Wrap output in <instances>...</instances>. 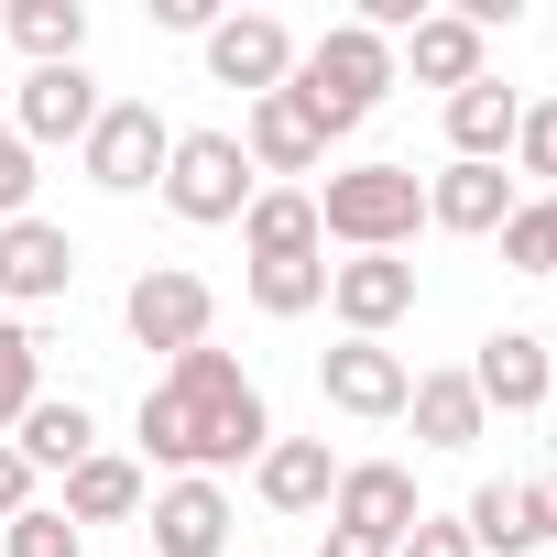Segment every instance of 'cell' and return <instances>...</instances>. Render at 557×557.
<instances>
[{
  "instance_id": "cell-19",
  "label": "cell",
  "mask_w": 557,
  "mask_h": 557,
  "mask_svg": "<svg viewBox=\"0 0 557 557\" xmlns=\"http://www.w3.org/2000/svg\"><path fill=\"white\" fill-rule=\"evenodd\" d=\"M143 503H153V492H143V459H121V448H88V459L66 470V503H55V513L88 535V524H132Z\"/></svg>"
},
{
  "instance_id": "cell-12",
  "label": "cell",
  "mask_w": 557,
  "mask_h": 557,
  "mask_svg": "<svg viewBox=\"0 0 557 557\" xmlns=\"http://www.w3.org/2000/svg\"><path fill=\"white\" fill-rule=\"evenodd\" d=\"M77 285V240L55 219H0V296L12 307H55Z\"/></svg>"
},
{
  "instance_id": "cell-8",
  "label": "cell",
  "mask_w": 557,
  "mask_h": 557,
  "mask_svg": "<svg viewBox=\"0 0 557 557\" xmlns=\"http://www.w3.org/2000/svg\"><path fill=\"white\" fill-rule=\"evenodd\" d=\"M416 513H426V503H416V470H405V459H350L339 492H329V524H339V535H372V546H405Z\"/></svg>"
},
{
  "instance_id": "cell-28",
  "label": "cell",
  "mask_w": 557,
  "mask_h": 557,
  "mask_svg": "<svg viewBox=\"0 0 557 557\" xmlns=\"http://www.w3.org/2000/svg\"><path fill=\"white\" fill-rule=\"evenodd\" d=\"M492 240H503V262H513V273H557V197H524Z\"/></svg>"
},
{
  "instance_id": "cell-26",
  "label": "cell",
  "mask_w": 557,
  "mask_h": 557,
  "mask_svg": "<svg viewBox=\"0 0 557 557\" xmlns=\"http://www.w3.org/2000/svg\"><path fill=\"white\" fill-rule=\"evenodd\" d=\"M459 535H470L481 557H524V546H535V535H524V492H513V481H481L470 513H459Z\"/></svg>"
},
{
  "instance_id": "cell-9",
  "label": "cell",
  "mask_w": 557,
  "mask_h": 557,
  "mask_svg": "<svg viewBox=\"0 0 557 557\" xmlns=\"http://www.w3.org/2000/svg\"><path fill=\"white\" fill-rule=\"evenodd\" d=\"M318 394H329L339 416L383 426V416H405L416 372H405V350H383V339H339V350H318Z\"/></svg>"
},
{
  "instance_id": "cell-21",
  "label": "cell",
  "mask_w": 557,
  "mask_h": 557,
  "mask_svg": "<svg viewBox=\"0 0 557 557\" xmlns=\"http://www.w3.org/2000/svg\"><path fill=\"white\" fill-rule=\"evenodd\" d=\"M513 121H524V99H513L503 77H470V88L448 99V164H503V153H513Z\"/></svg>"
},
{
  "instance_id": "cell-11",
  "label": "cell",
  "mask_w": 557,
  "mask_h": 557,
  "mask_svg": "<svg viewBox=\"0 0 557 557\" xmlns=\"http://www.w3.org/2000/svg\"><path fill=\"white\" fill-rule=\"evenodd\" d=\"M99 110H110V99H99V77H88V66H34V77L12 88V132H23L34 153H45V143H88V132H99Z\"/></svg>"
},
{
  "instance_id": "cell-20",
  "label": "cell",
  "mask_w": 557,
  "mask_h": 557,
  "mask_svg": "<svg viewBox=\"0 0 557 557\" xmlns=\"http://www.w3.org/2000/svg\"><path fill=\"white\" fill-rule=\"evenodd\" d=\"M240 240H251V262H318V251H329L307 186H262V197L240 208Z\"/></svg>"
},
{
  "instance_id": "cell-5",
  "label": "cell",
  "mask_w": 557,
  "mask_h": 557,
  "mask_svg": "<svg viewBox=\"0 0 557 557\" xmlns=\"http://www.w3.org/2000/svg\"><path fill=\"white\" fill-rule=\"evenodd\" d=\"M164 153H175V132H164V110H153V99H110V110H99V132L77 143L88 186H110V197L164 186Z\"/></svg>"
},
{
  "instance_id": "cell-34",
  "label": "cell",
  "mask_w": 557,
  "mask_h": 557,
  "mask_svg": "<svg viewBox=\"0 0 557 557\" xmlns=\"http://www.w3.org/2000/svg\"><path fill=\"white\" fill-rule=\"evenodd\" d=\"M513 492H524V535L546 546V535H557V470H535V481H513Z\"/></svg>"
},
{
  "instance_id": "cell-29",
  "label": "cell",
  "mask_w": 557,
  "mask_h": 557,
  "mask_svg": "<svg viewBox=\"0 0 557 557\" xmlns=\"http://www.w3.org/2000/svg\"><path fill=\"white\" fill-rule=\"evenodd\" d=\"M0 557H88V535H77L55 503H34V513H12V524H0Z\"/></svg>"
},
{
  "instance_id": "cell-10",
  "label": "cell",
  "mask_w": 557,
  "mask_h": 557,
  "mask_svg": "<svg viewBox=\"0 0 557 557\" xmlns=\"http://www.w3.org/2000/svg\"><path fill=\"white\" fill-rule=\"evenodd\" d=\"M405 307H416V262H405V251H350V262H329V318H339L350 339H383Z\"/></svg>"
},
{
  "instance_id": "cell-32",
  "label": "cell",
  "mask_w": 557,
  "mask_h": 557,
  "mask_svg": "<svg viewBox=\"0 0 557 557\" xmlns=\"http://www.w3.org/2000/svg\"><path fill=\"white\" fill-rule=\"evenodd\" d=\"M394 557H481V546H470V535H459L448 513H416V535H405Z\"/></svg>"
},
{
  "instance_id": "cell-35",
  "label": "cell",
  "mask_w": 557,
  "mask_h": 557,
  "mask_svg": "<svg viewBox=\"0 0 557 557\" xmlns=\"http://www.w3.org/2000/svg\"><path fill=\"white\" fill-rule=\"evenodd\" d=\"M153 23H164V34H197V45H208V23H219V0H153Z\"/></svg>"
},
{
  "instance_id": "cell-17",
  "label": "cell",
  "mask_w": 557,
  "mask_h": 557,
  "mask_svg": "<svg viewBox=\"0 0 557 557\" xmlns=\"http://www.w3.org/2000/svg\"><path fill=\"white\" fill-rule=\"evenodd\" d=\"M153 557H230V492L219 481H164L153 492Z\"/></svg>"
},
{
  "instance_id": "cell-25",
  "label": "cell",
  "mask_w": 557,
  "mask_h": 557,
  "mask_svg": "<svg viewBox=\"0 0 557 557\" xmlns=\"http://www.w3.org/2000/svg\"><path fill=\"white\" fill-rule=\"evenodd\" d=\"M34 405H45V339L23 318H0V437H12Z\"/></svg>"
},
{
  "instance_id": "cell-3",
  "label": "cell",
  "mask_w": 557,
  "mask_h": 557,
  "mask_svg": "<svg viewBox=\"0 0 557 557\" xmlns=\"http://www.w3.org/2000/svg\"><path fill=\"white\" fill-rule=\"evenodd\" d=\"M318 230L339 251H405L426 230V175L416 164H350L318 186Z\"/></svg>"
},
{
  "instance_id": "cell-7",
  "label": "cell",
  "mask_w": 557,
  "mask_h": 557,
  "mask_svg": "<svg viewBox=\"0 0 557 557\" xmlns=\"http://www.w3.org/2000/svg\"><path fill=\"white\" fill-rule=\"evenodd\" d=\"M296 34L273 23V12H219L208 23V77L219 88H240V99H273V88H296Z\"/></svg>"
},
{
  "instance_id": "cell-18",
  "label": "cell",
  "mask_w": 557,
  "mask_h": 557,
  "mask_svg": "<svg viewBox=\"0 0 557 557\" xmlns=\"http://www.w3.org/2000/svg\"><path fill=\"white\" fill-rule=\"evenodd\" d=\"M251 492H262L273 513H329V492H339L329 437H273V448L251 459Z\"/></svg>"
},
{
  "instance_id": "cell-33",
  "label": "cell",
  "mask_w": 557,
  "mask_h": 557,
  "mask_svg": "<svg viewBox=\"0 0 557 557\" xmlns=\"http://www.w3.org/2000/svg\"><path fill=\"white\" fill-rule=\"evenodd\" d=\"M12 513H34V459L0 437V524H12Z\"/></svg>"
},
{
  "instance_id": "cell-22",
  "label": "cell",
  "mask_w": 557,
  "mask_h": 557,
  "mask_svg": "<svg viewBox=\"0 0 557 557\" xmlns=\"http://www.w3.org/2000/svg\"><path fill=\"white\" fill-rule=\"evenodd\" d=\"M12 448L34 459V481H45V470H77V459L99 448V416H88L77 394H45V405H34V416L12 426Z\"/></svg>"
},
{
  "instance_id": "cell-27",
  "label": "cell",
  "mask_w": 557,
  "mask_h": 557,
  "mask_svg": "<svg viewBox=\"0 0 557 557\" xmlns=\"http://www.w3.org/2000/svg\"><path fill=\"white\" fill-rule=\"evenodd\" d=\"M251 307H262V318L329 307V251H318V262H251Z\"/></svg>"
},
{
  "instance_id": "cell-31",
  "label": "cell",
  "mask_w": 557,
  "mask_h": 557,
  "mask_svg": "<svg viewBox=\"0 0 557 557\" xmlns=\"http://www.w3.org/2000/svg\"><path fill=\"white\" fill-rule=\"evenodd\" d=\"M0 219H34V143L12 132V110H0Z\"/></svg>"
},
{
  "instance_id": "cell-2",
  "label": "cell",
  "mask_w": 557,
  "mask_h": 557,
  "mask_svg": "<svg viewBox=\"0 0 557 557\" xmlns=\"http://www.w3.org/2000/svg\"><path fill=\"white\" fill-rule=\"evenodd\" d=\"M405 66H394V45L383 34H361V23H329L307 55H296V99H307V121L339 143V132H361L372 110H383V88H394Z\"/></svg>"
},
{
  "instance_id": "cell-13",
  "label": "cell",
  "mask_w": 557,
  "mask_h": 557,
  "mask_svg": "<svg viewBox=\"0 0 557 557\" xmlns=\"http://www.w3.org/2000/svg\"><path fill=\"white\" fill-rule=\"evenodd\" d=\"M513 208H524V197H513V175H503V164H437V175H426V230L492 240Z\"/></svg>"
},
{
  "instance_id": "cell-6",
  "label": "cell",
  "mask_w": 557,
  "mask_h": 557,
  "mask_svg": "<svg viewBox=\"0 0 557 557\" xmlns=\"http://www.w3.org/2000/svg\"><path fill=\"white\" fill-rule=\"evenodd\" d=\"M208 318H219V296H208V273H186V262H143L132 273V296H121V329L143 339V350H197L208 339Z\"/></svg>"
},
{
  "instance_id": "cell-30",
  "label": "cell",
  "mask_w": 557,
  "mask_h": 557,
  "mask_svg": "<svg viewBox=\"0 0 557 557\" xmlns=\"http://www.w3.org/2000/svg\"><path fill=\"white\" fill-rule=\"evenodd\" d=\"M513 175H535V186L557 197V99H524V121H513Z\"/></svg>"
},
{
  "instance_id": "cell-16",
  "label": "cell",
  "mask_w": 557,
  "mask_h": 557,
  "mask_svg": "<svg viewBox=\"0 0 557 557\" xmlns=\"http://www.w3.org/2000/svg\"><path fill=\"white\" fill-rule=\"evenodd\" d=\"M481 45H492V34H481L470 12H426V23L394 45V66H416V88H448V99H459L470 77H492V66H481Z\"/></svg>"
},
{
  "instance_id": "cell-4",
  "label": "cell",
  "mask_w": 557,
  "mask_h": 557,
  "mask_svg": "<svg viewBox=\"0 0 557 557\" xmlns=\"http://www.w3.org/2000/svg\"><path fill=\"white\" fill-rule=\"evenodd\" d=\"M251 197H262V175H251L240 132H175V153H164V208H175L186 230H230Z\"/></svg>"
},
{
  "instance_id": "cell-37",
  "label": "cell",
  "mask_w": 557,
  "mask_h": 557,
  "mask_svg": "<svg viewBox=\"0 0 557 557\" xmlns=\"http://www.w3.org/2000/svg\"><path fill=\"white\" fill-rule=\"evenodd\" d=\"M546 372H557V339H546Z\"/></svg>"
},
{
  "instance_id": "cell-1",
  "label": "cell",
  "mask_w": 557,
  "mask_h": 557,
  "mask_svg": "<svg viewBox=\"0 0 557 557\" xmlns=\"http://www.w3.org/2000/svg\"><path fill=\"white\" fill-rule=\"evenodd\" d=\"M262 448H273L262 383H251L219 339L175 350L164 383L143 394V459H164L175 481H219V470H240V459H262Z\"/></svg>"
},
{
  "instance_id": "cell-14",
  "label": "cell",
  "mask_w": 557,
  "mask_h": 557,
  "mask_svg": "<svg viewBox=\"0 0 557 557\" xmlns=\"http://www.w3.org/2000/svg\"><path fill=\"white\" fill-rule=\"evenodd\" d=\"M470 394H481V416H492V405H503V416H535V405L557 394L546 339H535V329H492V339H481V361H470Z\"/></svg>"
},
{
  "instance_id": "cell-15",
  "label": "cell",
  "mask_w": 557,
  "mask_h": 557,
  "mask_svg": "<svg viewBox=\"0 0 557 557\" xmlns=\"http://www.w3.org/2000/svg\"><path fill=\"white\" fill-rule=\"evenodd\" d=\"M240 153H251V175H307V164L329 153V132L307 121V99H296V88H273V99H251V110H240Z\"/></svg>"
},
{
  "instance_id": "cell-24",
  "label": "cell",
  "mask_w": 557,
  "mask_h": 557,
  "mask_svg": "<svg viewBox=\"0 0 557 557\" xmlns=\"http://www.w3.org/2000/svg\"><path fill=\"white\" fill-rule=\"evenodd\" d=\"M405 416H416V437H426V448H470V437L492 426V416H481V394H470V372H416Z\"/></svg>"
},
{
  "instance_id": "cell-23",
  "label": "cell",
  "mask_w": 557,
  "mask_h": 557,
  "mask_svg": "<svg viewBox=\"0 0 557 557\" xmlns=\"http://www.w3.org/2000/svg\"><path fill=\"white\" fill-rule=\"evenodd\" d=\"M0 34H12L34 66H88V0H12Z\"/></svg>"
},
{
  "instance_id": "cell-36",
  "label": "cell",
  "mask_w": 557,
  "mask_h": 557,
  "mask_svg": "<svg viewBox=\"0 0 557 557\" xmlns=\"http://www.w3.org/2000/svg\"><path fill=\"white\" fill-rule=\"evenodd\" d=\"M318 557H394V546H372V535H339V524H329V546H318Z\"/></svg>"
}]
</instances>
